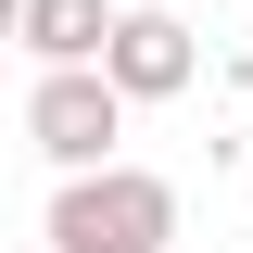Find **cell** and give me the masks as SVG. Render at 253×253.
Masks as SVG:
<instances>
[{
	"label": "cell",
	"mask_w": 253,
	"mask_h": 253,
	"mask_svg": "<svg viewBox=\"0 0 253 253\" xmlns=\"http://www.w3.org/2000/svg\"><path fill=\"white\" fill-rule=\"evenodd\" d=\"M26 139L76 177V165H114V139H126V89H114V63H51L26 89Z\"/></svg>",
	"instance_id": "cell-2"
},
{
	"label": "cell",
	"mask_w": 253,
	"mask_h": 253,
	"mask_svg": "<svg viewBox=\"0 0 253 253\" xmlns=\"http://www.w3.org/2000/svg\"><path fill=\"white\" fill-rule=\"evenodd\" d=\"M38 253H63V241H38Z\"/></svg>",
	"instance_id": "cell-5"
},
{
	"label": "cell",
	"mask_w": 253,
	"mask_h": 253,
	"mask_svg": "<svg viewBox=\"0 0 253 253\" xmlns=\"http://www.w3.org/2000/svg\"><path fill=\"white\" fill-rule=\"evenodd\" d=\"M51 241L63 253H165L177 241V190L152 165H76L51 190Z\"/></svg>",
	"instance_id": "cell-1"
},
{
	"label": "cell",
	"mask_w": 253,
	"mask_h": 253,
	"mask_svg": "<svg viewBox=\"0 0 253 253\" xmlns=\"http://www.w3.org/2000/svg\"><path fill=\"white\" fill-rule=\"evenodd\" d=\"M101 63H114V89H126V101H177L190 76H203V38H190L165 0H126V13H114V51H101Z\"/></svg>",
	"instance_id": "cell-3"
},
{
	"label": "cell",
	"mask_w": 253,
	"mask_h": 253,
	"mask_svg": "<svg viewBox=\"0 0 253 253\" xmlns=\"http://www.w3.org/2000/svg\"><path fill=\"white\" fill-rule=\"evenodd\" d=\"M13 38L38 63H101L114 51V0H13Z\"/></svg>",
	"instance_id": "cell-4"
}]
</instances>
